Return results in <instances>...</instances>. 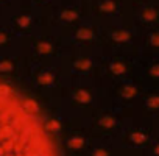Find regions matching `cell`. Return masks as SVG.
I'll return each instance as SVG.
<instances>
[{
  "mask_svg": "<svg viewBox=\"0 0 159 156\" xmlns=\"http://www.w3.org/2000/svg\"><path fill=\"white\" fill-rule=\"evenodd\" d=\"M0 156H55L36 106L2 81Z\"/></svg>",
  "mask_w": 159,
  "mask_h": 156,
  "instance_id": "6da1fadb",
  "label": "cell"
}]
</instances>
